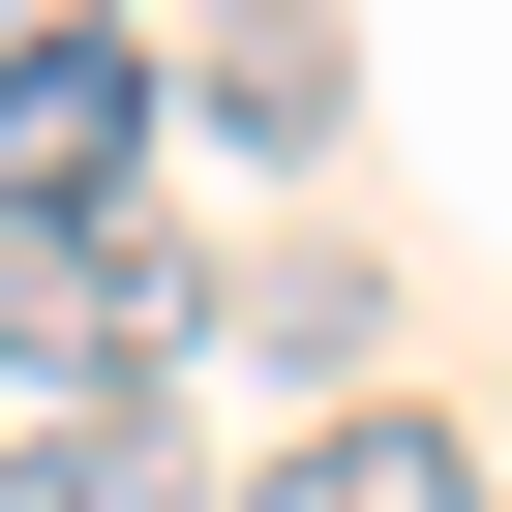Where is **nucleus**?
Segmentation results:
<instances>
[{
    "instance_id": "nucleus-1",
    "label": "nucleus",
    "mask_w": 512,
    "mask_h": 512,
    "mask_svg": "<svg viewBox=\"0 0 512 512\" xmlns=\"http://www.w3.org/2000/svg\"><path fill=\"white\" fill-rule=\"evenodd\" d=\"M181 362H211V241H181V211H0V392L151 422Z\"/></svg>"
},
{
    "instance_id": "nucleus-2",
    "label": "nucleus",
    "mask_w": 512,
    "mask_h": 512,
    "mask_svg": "<svg viewBox=\"0 0 512 512\" xmlns=\"http://www.w3.org/2000/svg\"><path fill=\"white\" fill-rule=\"evenodd\" d=\"M0 211H151V61L121 31H31L0 61Z\"/></svg>"
},
{
    "instance_id": "nucleus-3",
    "label": "nucleus",
    "mask_w": 512,
    "mask_h": 512,
    "mask_svg": "<svg viewBox=\"0 0 512 512\" xmlns=\"http://www.w3.org/2000/svg\"><path fill=\"white\" fill-rule=\"evenodd\" d=\"M241 512H482V422H422V392H362V422H302Z\"/></svg>"
},
{
    "instance_id": "nucleus-4",
    "label": "nucleus",
    "mask_w": 512,
    "mask_h": 512,
    "mask_svg": "<svg viewBox=\"0 0 512 512\" xmlns=\"http://www.w3.org/2000/svg\"><path fill=\"white\" fill-rule=\"evenodd\" d=\"M211 151H241V181L332 151V31H302V0H241V31H211Z\"/></svg>"
},
{
    "instance_id": "nucleus-5",
    "label": "nucleus",
    "mask_w": 512,
    "mask_h": 512,
    "mask_svg": "<svg viewBox=\"0 0 512 512\" xmlns=\"http://www.w3.org/2000/svg\"><path fill=\"white\" fill-rule=\"evenodd\" d=\"M0 512H211V452H181V422H31Z\"/></svg>"
},
{
    "instance_id": "nucleus-6",
    "label": "nucleus",
    "mask_w": 512,
    "mask_h": 512,
    "mask_svg": "<svg viewBox=\"0 0 512 512\" xmlns=\"http://www.w3.org/2000/svg\"><path fill=\"white\" fill-rule=\"evenodd\" d=\"M31 31H91V0H0V61H31Z\"/></svg>"
}]
</instances>
